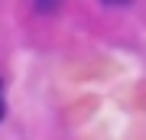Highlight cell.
<instances>
[{
	"label": "cell",
	"instance_id": "cell-1",
	"mask_svg": "<svg viewBox=\"0 0 146 140\" xmlns=\"http://www.w3.org/2000/svg\"><path fill=\"white\" fill-rule=\"evenodd\" d=\"M33 3H36V10H39V13H55L62 0H33Z\"/></svg>",
	"mask_w": 146,
	"mask_h": 140
},
{
	"label": "cell",
	"instance_id": "cell-2",
	"mask_svg": "<svg viewBox=\"0 0 146 140\" xmlns=\"http://www.w3.org/2000/svg\"><path fill=\"white\" fill-rule=\"evenodd\" d=\"M104 3H107V7H127L130 0H104Z\"/></svg>",
	"mask_w": 146,
	"mask_h": 140
},
{
	"label": "cell",
	"instance_id": "cell-3",
	"mask_svg": "<svg viewBox=\"0 0 146 140\" xmlns=\"http://www.w3.org/2000/svg\"><path fill=\"white\" fill-rule=\"evenodd\" d=\"M0 121H3V82H0Z\"/></svg>",
	"mask_w": 146,
	"mask_h": 140
}]
</instances>
